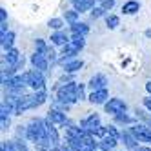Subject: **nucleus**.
<instances>
[{"mask_svg": "<svg viewBox=\"0 0 151 151\" xmlns=\"http://www.w3.org/2000/svg\"><path fill=\"white\" fill-rule=\"evenodd\" d=\"M6 60H7L9 66H15V68H17L18 64H20V60H22V57H20L18 49L11 47V49H6Z\"/></svg>", "mask_w": 151, "mask_h": 151, "instance_id": "nucleus-8", "label": "nucleus"}, {"mask_svg": "<svg viewBox=\"0 0 151 151\" xmlns=\"http://www.w3.org/2000/svg\"><path fill=\"white\" fill-rule=\"evenodd\" d=\"M106 99H107V89H106V88H104V89H96V91H93L91 96H89V100H91L93 104H104Z\"/></svg>", "mask_w": 151, "mask_h": 151, "instance_id": "nucleus-14", "label": "nucleus"}, {"mask_svg": "<svg viewBox=\"0 0 151 151\" xmlns=\"http://www.w3.org/2000/svg\"><path fill=\"white\" fill-rule=\"evenodd\" d=\"M51 42L53 44H57V46H64V44H68V37L62 33V31H57V33H53L51 35Z\"/></svg>", "mask_w": 151, "mask_h": 151, "instance_id": "nucleus-19", "label": "nucleus"}, {"mask_svg": "<svg viewBox=\"0 0 151 151\" xmlns=\"http://www.w3.org/2000/svg\"><path fill=\"white\" fill-rule=\"evenodd\" d=\"M137 151H151V147H144V146H140Z\"/></svg>", "mask_w": 151, "mask_h": 151, "instance_id": "nucleus-39", "label": "nucleus"}, {"mask_svg": "<svg viewBox=\"0 0 151 151\" xmlns=\"http://www.w3.org/2000/svg\"><path fill=\"white\" fill-rule=\"evenodd\" d=\"M146 37H151V29H147V31H146Z\"/></svg>", "mask_w": 151, "mask_h": 151, "instance_id": "nucleus-42", "label": "nucleus"}, {"mask_svg": "<svg viewBox=\"0 0 151 151\" xmlns=\"http://www.w3.org/2000/svg\"><path fill=\"white\" fill-rule=\"evenodd\" d=\"M126 102L120 100V99H111L109 102L106 104V111L107 113H113V115H118V113H124L126 111Z\"/></svg>", "mask_w": 151, "mask_h": 151, "instance_id": "nucleus-5", "label": "nucleus"}, {"mask_svg": "<svg viewBox=\"0 0 151 151\" xmlns=\"http://www.w3.org/2000/svg\"><path fill=\"white\" fill-rule=\"evenodd\" d=\"M71 33L73 35H88L89 33V27L86 26V24H80V22H75V24H71Z\"/></svg>", "mask_w": 151, "mask_h": 151, "instance_id": "nucleus-16", "label": "nucleus"}, {"mask_svg": "<svg viewBox=\"0 0 151 151\" xmlns=\"http://www.w3.org/2000/svg\"><path fill=\"white\" fill-rule=\"evenodd\" d=\"M77 18H78V11L77 9H73V11H66V20L69 24H75L77 22Z\"/></svg>", "mask_w": 151, "mask_h": 151, "instance_id": "nucleus-25", "label": "nucleus"}, {"mask_svg": "<svg viewBox=\"0 0 151 151\" xmlns=\"http://www.w3.org/2000/svg\"><path fill=\"white\" fill-rule=\"evenodd\" d=\"M131 151H133V149H131Z\"/></svg>", "mask_w": 151, "mask_h": 151, "instance_id": "nucleus-44", "label": "nucleus"}, {"mask_svg": "<svg viewBox=\"0 0 151 151\" xmlns=\"http://www.w3.org/2000/svg\"><path fill=\"white\" fill-rule=\"evenodd\" d=\"M80 126H82V129H84L86 133H91V135H93V131L100 126V116L93 113V115H89L88 118H84Z\"/></svg>", "mask_w": 151, "mask_h": 151, "instance_id": "nucleus-4", "label": "nucleus"}, {"mask_svg": "<svg viewBox=\"0 0 151 151\" xmlns=\"http://www.w3.org/2000/svg\"><path fill=\"white\" fill-rule=\"evenodd\" d=\"M131 131L135 133V137H137L138 140H142V142H149V144H151V129H149L147 126H142V124L133 126Z\"/></svg>", "mask_w": 151, "mask_h": 151, "instance_id": "nucleus-6", "label": "nucleus"}, {"mask_svg": "<svg viewBox=\"0 0 151 151\" xmlns=\"http://www.w3.org/2000/svg\"><path fill=\"white\" fill-rule=\"evenodd\" d=\"M82 151H91V149H88V147H84V149H82Z\"/></svg>", "mask_w": 151, "mask_h": 151, "instance_id": "nucleus-43", "label": "nucleus"}, {"mask_svg": "<svg viewBox=\"0 0 151 151\" xmlns=\"http://www.w3.org/2000/svg\"><path fill=\"white\" fill-rule=\"evenodd\" d=\"M0 20H2V22H6V20H7V13H6V9H4V7L0 9Z\"/></svg>", "mask_w": 151, "mask_h": 151, "instance_id": "nucleus-34", "label": "nucleus"}, {"mask_svg": "<svg viewBox=\"0 0 151 151\" xmlns=\"http://www.w3.org/2000/svg\"><path fill=\"white\" fill-rule=\"evenodd\" d=\"M138 7H140V4L137 2V0H129V2H126V4L122 6V11H124L126 15H133V13L138 11Z\"/></svg>", "mask_w": 151, "mask_h": 151, "instance_id": "nucleus-17", "label": "nucleus"}, {"mask_svg": "<svg viewBox=\"0 0 151 151\" xmlns=\"http://www.w3.org/2000/svg\"><path fill=\"white\" fill-rule=\"evenodd\" d=\"M104 11H106V9H104L102 6H100V7H93V9H91V17H93V18H99V17L104 15Z\"/></svg>", "mask_w": 151, "mask_h": 151, "instance_id": "nucleus-28", "label": "nucleus"}, {"mask_svg": "<svg viewBox=\"0 0 151 151\" xmlns=\"http://www.w3.org/2000/svg\"><path fill=\"white\" fill-rule=\"evenodd\" d=\"M115 116H116V120H118V122H126V124L131 122V118H129L127 115H124V113H118V115H115Z\"/></svg>", "mask_w": 151, "mask_h": 151, "instance_id": "nucleus-31", "label": "nucleus"}, {"mask_svg": "<svg viewBox=\"0 0 151 151\" xmlns=\"http://www.w3.org/2000/svg\"><path fill=\"white\" fill-rule=\"evenodd\" d=\"M46 127H47V138L51 140V144L53 146H58V133H57V129L53 127L51 120H46Z\"/></svg>", "mask_w": 151, "mask_h": 151, "instance_id": "nucleus-15", "label": "nucleus"}, {"mask_svg": "<svg viewBox=\"0 0 151 151\" xmlns=\"http://www.w3.org/2000/svg\"><path fill=\"white\" fill-rule=\"evenodd\" d=\"M26 80H27V86H31L35 91H42L44 89V77H42V71L40 69H31L26 73Z\"/></svg>", "mask_w": 151, "mask_h": 151, "instance_id": "nucleus-3", "label": "nucleus"}, {"mask_svg": "<svg viewBox=\"0 0 151 151\" xmlns=\"http://www.w3.org/2000/svg\"><path fill=\"white\" fill-rule=\"evenodd\" d=\"M31 64H33L37 69H40V71H46L47 69V58H46V55H42V53L35 51V55L31 57Z\"/></svg>", "mask_w": 151, "mask_h": 151, "instance_id": "nucleus-7", "label": "nucleus"}, {"mask_svg": "<svg viewBox=\"0 0 151 151\" xmlns=\"http://www.w3.org/2000/svg\"><path fill=\"white\" fill-rule=\"evenodd\" d=\"M62 26H64V22L60 18H51L49 20V27H53V29H60Z\"/></svg>", "mask_w": 151, "mask_h": 151, "instance_id": "nucleus-27", "label": "nucleus"}, {"mask_svg": "<svg viewBox=\"0 0 151 151\" xmlns=\"http://www.w3.org/2000/svg\"><path fill=\"white\" fill-rule=\"evenodd\" d=\"M0 120H2V129H6L9 126V116L7 115H0Z\"/></svg>", "mask_w": 151, "mask_h": 151, "instance_id": "nucleus-33", "label": "nucleus"}, {"mask_svg": "<svg viewBox=\"0 0 151 151\" xmlns=\"http://www.w3.org/2000/svg\"><path fill=\"white\" fill-rule=\"evenodd\" d=\"M71 40H73L75 44H77V46L80 47V49H82V47L86 46V40H84V35H73V37H71Z\"/></svg>", "mask_w": 151, "mask_h": 151, "instance_id": "nucleus-26", "label": "nucleus"}, {"mask_svg": "<svg viewBox=\"0 0 151 151\" xmlns=\"http://www.w3.org/2000/svg\"><path fill=\"white\" fill-rule=\"evenodd\" d=\"M62 151H71V147H69V146H64V147H62Z\"/></svg>", "mask_w": 151, "mask_h": 151, "instance_id": "nucleus-41", "label": "nucleus"}, {"mask_svg": "<svg viewBox=\"0 0 151 151\" xmlns=\"http://www.w3.org/2000/svg\"><path fill=\"white\" fill-rule=\"evenodd\" d=\"M99 146L102 147V151H111V149H115V146H116V137H113V135L107 133V135L100 140Z\"/></svg>", "mask_w": 151, "mask_h": 151, "instance_id": "nucleus-12", "label": "nucleus"}, {"mask_svg": "<svg viewBox=\"0 0 151 151\" xmlns=\"http://www.w3.org/2000/svg\"><path fill=\"white\" fill-rule=\"evenodd\" d=\"M146 89H147V91H149V93H151V80H149V82H147V84H146Z\"/></svg>", "mask_w": 151, "mask_h": 151, "instance_id": "nucleus-40", "label": "nucleus"}, {"mask_svg": "<svg viewBox=\"0 0 151 151\" xmlns=\"http://www.w3.org/2000/svg\"><path fill=\"white\" fill-rule=\"evenodd\" d=\"M68 146L75 151H82L84 149V142L82 138H75V137H68Z\"/></svg>", "mask_w": 151, "mask_h": 151, "instance_id": "nucleus-21", "label": "nucleus"}, {"mask_svg": "<svg viewBox=\"0 0 151 151\" xmlns=\"http://www.w3.org/2000/svg\"><path fill=\"white\" fill-rule=\"evenodd\" d=\"M106 84H107V78L104 77V75H95V77L89 80V88L93 91H96V89H104Z\"/></svg>", "mask_w": 151, "mask_h": 151, "instance_id": "nucleus-11", "label": "nucleus"}, {"mask_svg": "<svg viewBox=\"0 0 151 151\" xmlns=\"http://www.w3.org/2000/svg\"><path fill=\"white\" fill-rule=\"evenodd\" d=\"M13 42H15V33L7 31V33L2 35V47L4 49H11L13 47Z\"/></svg>", "mask_w": 151, "mask_h": 151, "instance_id": "nucleus-18", "label": "nucleus"}, {"mask_svg": "<svg viewBox=\"0 0 151 151\" xmlns=\"http://www.w3.org/2000/svg\"><path fill=\"white\" fill-rule=\"evenodd\" d=\"M33 102H35V107H38V106H42V104L46 102V93H44V89L33 95Z\"/></svg>", "mask_w": 151, "mask_h": 151, "instance_id": "nucleus-22", "label": "nucleus"}, {"mask_svg": "<svg viewBox=\"0 0 151 151\" xmlns=\"http://www.w3.org/2000/svg\"><path fill=\"white\" fill-rule=\"evenodd\" d=\"M15 146H17V149H18V151H29V147L26 146V142H22V140H17Z\"/></svg>", "mask_w": 151, "mask_h": 151, "instance_id": "nucleus-32", "label": "nucleus"}, {"mask_svg": "<svg viewBox=\"0 0 151 151\" xmlns=\"http://www.w3.org/2000/svg\"><path fill=\"white\" fill-rule=\"evenodd\" d=\"M77 91H78V86H77V84H73V82H69V84H64L62 88L58 89L57 96H58V100L66 102V104H73V102H77V100H78Z\"/></svg>", "mask_w": 151, "mask_h": 151, "instance_id": "nucleus-2", "label": "nucleus"}, {"mask_svg": "<svg viewBox=\"0 0 151 151\" xmlns=\"http://www.w3.org/2000/svg\"><path fill=\"white\" fill-rule=\"evenodd\" d=\"M115 2H116V0H102V7L106 9V11H109V9L115 6Z\"/></svg>", "mask_w": 151, "mask_h": 151, "instance_id": "nucleus-30", "label": "nucleus"}, {"mask_svg": "<svg viewBox=\"0 0 151 151\" xmlns=\"http://www.w3.org/2000/svg\"><path fill=\"white\" fill-rule=\"evenodd\" d=\"M82 66H84V62H82V60H69V62H66L64 69H66V73H75L77 69H80Z\"/></svg>", "mask_w": 151, "mask_h": 151, "instance_id": "nucleus-20", "label": "nucleus"}, {"mask_svg": "<svg viewBox=\"0 0 151 151\" xmlns=\"http://www.w3.org/2000/svg\"><path fill=\"white\" fill-rule=\"evenodd\" d=\"M46 55H47V58L53 62V60H55V53H53V49H47V53H46Z\"/></svg>", "mask_w": 151, "mask_h": 151, "instance_id": "nucleus-37", "label": "nucleus"}, {"mask_svg": "<svg viewBox=\"0 0 151 151\" xmlns=\"http://www.w3.org/2000/svg\"><path fill=\"white\" fill-rule=\"evenodd\" d=\"M144 106H146L147 109L151 111V99H144Z\"/></svg>", "mask_w": 151, "mask_h": 151, "instance_id": "nucleus-38", "label": "nucleus"}, {"mask_svg": "<svg viewBox=\"0 0 151 151\" xmlns=\"http://www.w3.org/2000/svg\"><path fill=\"white\" fill-rule=\"evenodd\" d=\"M120 137H122L124 144H126L129 149H138V138L135 137V133H133V131H124Z\"/></svg>", "mask_w": 151, "mask_h": 151, "instance_id": "nucleus-9", "label": "nucleus"}, {"mask_svg": "<svg viewBox=\"0 0 151 151\" xmlns=\"http://www.w3.org/2000/svg\"><path fill=\"white\" fill-rule=\"evenodd\" d=\"M77 95H78V99H80V100L84 99V86H78V91H77Z\"/></svg>", "mask_w": 151, "mask_h": 151, "instance_id": "nucleus-36", "label": "nucleus"}, {"mask_svg": "<svg viewBox=\"0 0 151 151\" xmlns=\"http://www.w3.org/2000/svg\"><path fill=\"white\" fill-rule=\"evenodd\" d=\"M75 9H77L78 13H84V11H89V9L93 7L95 4V0H71Z\"/></svg>", "mask_w": 151, "mask_h": 151, "instance_id": "nucleus-13", "label": "nucleus"}, {"mask_svg": "<svg viewBox=\"0 0 151 151\" xmlns=\"http://www.w3.org/2000/svg\"><path fill=\"white\" fill-rule=\"evenodd\" d=\"M35 49H37V53H42V55H46V53H47L46 42H44V40H40V38H37V40H35Z\"/></svg>", "mask_w": 151, "mask_h": 151, "instance_id": "nucleus-23", "label": "nucleus"}, {"mask_svg": "<svg viewBox=\"0 0 151 151\" xmlns=\"http://www.w3.org/2000/svg\"><path fill=\"white\" fill-rule=\"evenodd\" d=\"M107 133H109V135H113V137H118V131H116V129H115L113 126H109V127H107Z\"/></svg>", "mask_w": 151, "mask_h": 151, "instance_id": "nucleus-35", "label": "nucleus"}, {"mask_svg": "<svg viewBox=\"0 0 151 151\" xmlns=\"http://www.w3.org/2000/svg\"><path fill=\"white\" fill-rule=\"evenodd\" d=\"M26 137L31 142H38L40 138L47 137V127H46V120H33L27 127H26Z\"/></svg>", "mask_w": 151, "mask_h": 151, "instance_id": "nucleus-1", "label": "nucleus"}, {"mask_svg": "<svg viewBox=\"0 0 151 151\" xmlns=\"http://www.w3.org/2000/svg\"><path fill=\"white\" fill-rule=\"evenodd\" d=\"M106 24H107V27H109V29H115L118 26V17L116 15H109V17L106 18Z\"/></svg>", "mask_w": 151, "mask_h": 151, "instance_id": "nucleus-24", "label": "nucleus"}, {"mask_svg": "<svg viewBox=\"0 0 151 151\" xmlns=\"http://www.w3.org/2000/svg\"><path fill=\"white\" fill-rule=\"evenodd\" d=\"M47 118L53 122V124H58V126H66V115L58 109H49L47 113Z\"/></svg>", "mask_w": 151, "mask_h": 151, "instance_id": "nucleus-10", "label": "nucleus"}, {"mask_svg": "<svg viewBox=\"0 0 151 151\" xmlns=\"http://www.w3.org/2000/svg\"><path fill=\"white\" fill-rule=\"evenodd\" d=\"M0 151H18V149H17V146H13L11 142H4V144H2V149H0Z\"/></svg>", "mask_w": 151, "mask_h": 151, "instance_id": "nucleus-29", "label": "nucleus"}]
</instances>
